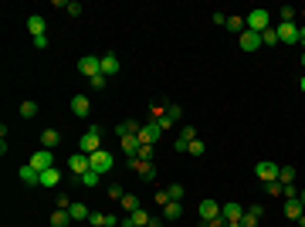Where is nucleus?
<instances>
[{"instance_id":"nucleus-4","label":"nucleus","mask_w":305,"mask_h":227,"mask_svg":"<svg viewBox=\"0 0 305 227\" xmlns=\"http://www.w3.org/2000/svg\"><path fill=\"white\" fill-rule=\"evenodd\" d=\"M88 163H92V170H95V173H109L115 166V159H112V152H109V150L92 152V156H88Z\"/></svg>"},{"instance_id":"nucleus-26","label":"nucleus","mask_w":305,"mask_h":227,"mask_svg":"<svg viewBox=\"0 0 305 227\" xmlns=\"http://www.w3.org/2000/svg\"><path fill=\"white\" fill-rule=\"evenodd\" d=\"M68 214H72V221H88V214H92V210L85 207V204H75V200H72V207H68Z\"/></svg>"},{"instance_id":"nucleus-45","label":"nucleus","mask_w":305,"mask_h":227,"mask_svg":"<svg viewBox=\"0 0 305 227\" xmlns=\"http://www.w3.org/2000/svg\"><path fill=\"white\" fill-rule=\"evenodd\" d=\"M204 227H228V221H224V217H214V221H207Z\"/></svg>"},{"instance_id":"nucleus-12","label":"nucleus","mask_w":305,"mask_h":227,"mask_svg":"<svg viewBox=\"0 0 305 227\" xmlns=\"http://www.w3.org/2000/svg\"><path fill=\"white\" fill-rule=\"evenodd\" d=\"M27 31H31V38H44L48 34V20L41 17V14H31L27 17Z\"/></svg>"},{"instance_id":"nucleus-49","label":"nucleus","mask_w":305,"mask_h":227,"mask_svg":"<svg viewBox=\"0 0 305 227\" xmlns=\"http://www.w3.org/2000/svg\"><path fill=\"white\" fill-rule=\"evenodd\" d=\"M228 227H241V221H228Z\"/></svg>"},{"instance_id":"nucleus-34","label":"nucleus","mask_w":305,"mask_h":227,"mask_svg":"<svg viewBox=\"0 0 305 227\" xmlns=\"http://www.w3.org/2000/svg\"><path fill=\"white\" fill-rule=\"evenodd\" d=\"M183 193H187L183 183H170V190H166V197H170V200H183Z\"/></svg>"},{"instance_id":"nucleus-38","label":"nucleus","mask_w":305,"mask_h":227,"mask_svg":"<svg viewBox=\"0 0 305 227\" xmlns=\"http://www.w3.org/2000/svg\"><path fill=\"white\" fill-rule=\"evenodd\" d=\"M180 139H183V143H193V139H197V129H193V126H183V129H180Z\"/></svg>"},{"instance_id":"nucleus-2","label":"nucleus","mask_w":305,"mask_h":227,"mask_svg":"<svg viewBox=\"0 0 305 227\" xmlns=\"http://www.w3.org/2000/svg\"><path fill=\"white\" fill-rule=\"evenodd\" d=\"M163 139V126L156 122V119H150V122H143L139 126V143H146V146H156Z\"/></svg>"},{"instance_id":"nucleus-50","label":"nucleus","mask_w":305,"mask_h":227,"mask_svg":"<svg viewBox=\"0 0 305 227\" xmlns=\"http://www.w3.org/2000/svg\"><path fill=\"white\" fill-rule=\"evenodd\" d=\"M299 88H302V92H305V75H302V78H299Z\"/></svg>"},{"instance_id":"nucleus-23","label":"nucleus","mask_w":305,"mask_h":227,"mask_svg":"<svg viewBox=\"0 0 305 227\" xmlns=\"http://www.w3.org/2000/svg\"><path fill=\"white\" fill-rule=\"evenodd\" d=\"M302 214H305V207H302L299 197H295V200H285V217H288V221H299Z\"/></svg>"},{"instance_id":"nucleus-44","label":"nucleus","mask_w":305,"mask_h":227,"mask_svg":"<svg viewBox=\"0 0 305 227\" xmlns=\"http://www.w3.org/2000/svg\"><path fill=\"white\" fill-rule=\"evenodd\" d=\"M152 156V146H146V143H143V146H139V159H150Z\"/></svg>"},{"instance_id":"nucleus-5","label":"nucleus","mask_w":305,"mask_h":227,"mask_svg":"<svg viewBox=\"0 0 305 227\" xmlns=\"http://www.w3.org/2000/svg\"><path fill=\"white\" fill-rule=\"evenodd\" d=\"M78 72H81L85 78H95V75H102V58H95V55L78 58Z\"/></svg>"},{"instance_id":"nucleus-39","label":"nucleus","mask_w":305,"mask_h":227,"mask_svg":"<svg viewBox=\"0 0 305 227\" xmlns=\"http://www.w3.org/2000/svg\"><path fill=\"white\" fill-rule=\"evenodd\" d=\"M282 197H288V200H295V197H299V190H295V183H282Z\"/></svg>"},{"instance_id":"nucleus-48","label":"nucleus","mask_w":305,"mask_h":227,"mask_svg":"<svg viewBox=\"0 0 305 227\" xmlns=\"http://www.w3.org/2000/svg\"><path fill=\"white\" fill-rule=\"evenodd\" d=\"M299 41H302V48H305V24L299 27Z\"/></svg>"},{"instance_id":"nucleus-51","label":"nucleus","mask_w":305,"mask_h":227,"mask_svg":"<svg viewBox=\"0 0 305 227\" xmlns=\"http://www.w3.org/2000/svg\"><path fill=\"white\" fill-rule=\"evenodd\" d=\"M119 227H136V224H129V217H126V221H122V224H119Z\"/></svg>"},{"instance_id":"nucleus-9","label":"nucleus","mask_w":305,"mask_h":227,"mask_svg":"<svg viewBox=\"0 0 305 227\" xmlns=\"http://www.w3.org/2000/svg\"><path fill=\"white\" fill-rule=\"evenodd\" d=\"M275 31H278V41H282V44H295V41H299V24H282V20H278Z\"/></svg>"},{"instance_id":"nucleus-19","label":"nucleus","mask_w":305,"mask_h":227,"mask_svg":"<svg viewBox=\"0 0 305 227\" xmlns=\"http://www.w3.org/2000/svg\"><path fill=\"white\" fill-rule=\"evenodd\" d=\"M176 119H180V105H170V109H163V115H159L156 122H159L163 129H170V126L176 122Z\"/></svg>"},{"instance_id":"nucleus-28","label":"nucleus","mask_w":305,"mask_h":227,"mask_svg":"<svg viewBox=\"0 0 305 227\" xmlns=\"http://www.w3.org/2000/svg\"><path fill=\"white\" fill-rule=\"evenodd\" d=\"M98 180H102V173H95V170H88V173H81V176H78V183H81V187H98Z\"/></svg>"},{"instance_id":"nucleus-30","label":"nucleus","mask_w":305,"mask_h":227,"mask_svg":"<svg viewBox=\"0 0 305 227\" xmlns=\"http://www.w3.org/2000/svg\"><path fill=\"white\" fill-rule=\"evenodd\" d=\"M20 115H24V119H34V115H38V102H20Z\"/></svg>"},{"instance_id":"nucleus-53","label":"nucleus","mask_w":305,"mask_h":227,"mask_svg":"<svg viewBox=\"0 0 305 227\" xmlns=\"http://www.w3.org/2000/svg\"><path fill=\"white\" fill-rule=\"evenodd\" d=\"M299 227H305V214H302V217H299Z\"/></svg>"},{"instance_id":"nucleus-41","label":"nucleus","mask_w":305,"mask_h":227,"mask_svg":"<svg viewBox=\"0 0 305 227\" xmlns=\"http://www.w3.org/2000/svg\"><path fill=\"white\" fill-rule=\"evenodd\" d=\"M265 190L271 197H282V180H275V183H265Z\"/></svg>"},{"instance_id":"nucleus-3","label":"nucleus","mask_w":305,"mask_h":227,"mask_svg":"<svg viewBox=\"0 0 305 227\" xmlns=\"http://www.w3.org/2000/svg\"><path fill=\"white\" fill-rule=\"evenodd\" d=\"M244 20H248V31H254V34H261V31L271 27V14L268 10H251Z\"/></svg>"},{"instance_id":"nucleus-25","label":"nucleus","mask_w":305,"mask_h":227,"mask_svg":"<svg viewBox=\"0 0 305 227\" xmlns=\"http://www.w3.org/2000/svg\"><path fill=\"white\" fill-rule=\"evenodd\" d=\"M224 27H228L230 34H237V38H241V34L248 31V20H244V17H228V24H224Z\"/></svg>"},{"instance_id":"nucleus-22","label":"nucleus","mask_w":305,"mask_h":227,"mask_svg":"<svg viewBox=\"0 0 305 227\" xmlns=\"http://www.w3.org/2000/svg\"><path fill=\"white\" fill-rule=\"evenodd\" d=\"M180 214H183V204H180V200H170V204H163V214H159V217H163V221H176Z\"/></svg>"},{"instance_id":"nucleus-43","label":"nucleus","mask_w":305,"mask_h":227,"mask_svg":"<svg viewBox=\"0 0 305 227\" xmlns=\"http://www.w3.org/2000/svg\"><path fill=\"white\" fill-rule=\"evenodd\" d=\"M65 10H68L72 17H78V14H81V3H75V0H72V3H65Z\"/></svg>"},{"instance_id":"nucleus-46","label":"nucleus","mask_w":305,"mask_h":227,"mask_svg":"<svg viewBox=\"0 0 305 227\" xmlns=\"http://www.w3.org/2000/svg\"><path fill=\"white\" fill-rule=\"evenodd\" d=\"M122 221H115V214H105V227H119Z\"/></svg>"},{"instance_id":"nucleus-52","label":"nucleus","mask_w":305,"mask_h":227,"mask_svg":"<svg viewBox=\"0 0 305 227\" xmlns=\"http://www.w3.org/2000/svg\"><path fill=\"white\" fill-rule=\"evenodd\" d=\"M299 200H302V207H305V190H302V193H299Z\"/></svg>"},{"instance_id":"nucleus-47","label":"nucleus","mask_w":305,"mask_h":227,"mask_svg":"<svg viewBox=\"0 0 305 227\" xmlns=\"http://www.w3.org/2000/svg\"><path fill=\"white\" fill-rule=\"evenodd\" d=\"M146 227H166V221H163V217H150V224Z\"/></svg>"},{"instance_id":"nucleus-31","label":"nucleus","mask_w":305,"mask_h":227,"mask_svg":"<svg viewBox=\"0 0 305 227\" xmlns=\"http://www.w3.org/2000/svg\"><path fill=\"white\" fill-rule=\"evenodd\" d=\"M119 204H122V207H126L129 214H133V210H139V197H133V193H126V197H122Z\"/></svg>"},{"instance_id":"nucleus-32","label":"nucleus","mask_w":305,"mask_h":227,"mask_svg":"<svg viewBox=\"0 0 305 227\" xmlns=\"http://www.w3.org/2000/svg\"><path fill=\"white\" fill-rule=\"evenodd\" d=\"M295 14H299L295 7H282V10H278V17H282V24H295Z\"/></svg>"},{"instance_id":"nucleus-6","label":"nucleus","mask_w":305,"mask_h":227,"mask_svg":"<svg viewBox=\"0 0 305 227\" xmlns=\"http://www.w3.org/2000/svg\"><path fill=\"white\" fill-rule=\"evenodd\" d=\"M31 166H34L38 173L51 170V166H55V150H34V156H31Z\"/></svg>"},{"instance_id":"nucleus-40","label":"nucleus","mask_w":305,"mask_h":227,"mask_svg":"<svg viewBox=\"0 0 305 227\" xmlns=\"http://www.w3.org/2000/svg\"><path fill=\"white\" fill-rule=\"evenodd\" d=\"M122 197H126V190L119 187V183H112V187H109V200H122Z\"/></svg>"},{"instance_id":"nucleus-1","label":"nucleus","mask_w":305,"mask_h":227,"mask_svg":"<svg viewBox=\"0 0 305 227\" xmlns=\"http://www.w3.org/2000/svg\"><path fill=\"white\" fill-rule=\"evenodd\" d=\"M102 150V126L98 122H92L88 126V133L78 139V152H85V156H92V152Z\"/></svg>"},{"instance_id":"nucleus-35","label":"nucleus","mask_w":305,"mask_h":227,"mask_svg":"<svg viewBox=\"0 0 305 227\" xmlns=\"http://www.w3.org/2000/svg\"><path fill=\"white\" fill-rule=\"evenodd\" d=\"M88 224L92 227H105V214H102V210H92V214H88Z\"/></svg>"},{"instance_id":"nucleus-54","label":"nucleus","mask_w":305,"mask_h":227,"mask_svg":"<svg viewBox=\"0 0 305 227\" xmlns=\"http://www.w3.org/2000/svg\"><path fill=\"white\" fill-rule=\"evenodd\" d=\"M302 65H305V51H302Z\"/></svg>"},{"instance_id":"nucleus-24","label":"nucleus","mask_w":305,"mask_h":227,"mask_svg":"<svg viewBox=\"0 0 305 227\" xmlns=\"http://www.w3.org/2000/svg\"><path fill=\"white\" fill-rule=\"evenodd\" d=\"M58 180H61V170H58V166H51V170L41 173V183H38V187H58Z\"/></svg>"},{"instance_id":"nucleus-7","label":"nucleus","mask_w":305,"mask_h":227,"mask_svg":"<svg viewBox=\"0 0 305 227\" xmlns=\"http://www.w3.org/2000/svg\"><path fill=\"white\" fill-rule=\"evenodd\" d=\"M129 163H133V170H136V176H139V180H146V183H152V180H156V166H152L150 159H139V156H136V159H129Z\"/></svg>"},{"instance_id":"nucleus-16","label":"nucleus","mask_w":305,"mask_h":227,"mask_svg":"<svg viewBox=\"0 0 305 227\" xmlns=\"http://www.w3.org/2000/svg\"><path fill=\"white\" fill-rule=\"evenodd\" d=\"M17 176H20V183H27V187H34V183H41V173L31 166V163H24L17 170Z\"/></svg>"},{"instance_id":"nucleus-13","label":"nucleus","mask_w":305,"mask_h":227,"mask_svg":"<svg viewBox=\"0 0 305 227\" xmlns=\"http://www.w3.org/2000/svg\"><path fill=\"white\" fill-rule=\"evenodd\" d=\"M237 44H241V51H258V48H261V34H254V31H244V34H241V38H237Z\"/></svg>"},{"instance_id":"nucleus-17","label":"nucleus","mask_w":305,"mask_h":227,"mask_svg":"<svg viewBox=\"0 0 305 227\" xmlns=\"http://www.w3.org/2000/svg\"><path fill=\"white\" fill-rule=\"evenodd\" d=\"M200 217H204V224L214 221V217H221V204L217 200H200Z\"/></svg>"},{"instance_id":"nucleus-10","label":"nucleus","mask_w":305,"mask_h":227,"mask_svg":"<svg viewBox=\"0 0 305 227\" xmlns=\"http://www.w3.org/2000/svg\"><path fill=\"white\" fill-rule=\"evenodd\" d=\"M68 170L81 176V173L92 170V163H88V156H85V152H72V156H68Z\"/></svg>"},{"instance_id":"nucleus-29","label":"nucleus","mask_w":305,"mask_h":227,"mask_svg":"<svg viewBox=\"0 0 305 227\" xmlns=\"http://www.w3.org/2000/svg\"><path fill=\"white\" fill-rule=\"evenodd\" d=\"M129 224H136V227H146V224H150V214H146L143 207H139V210H133V214H129Z\"/></svg>"},{"instance_id":"nucleus-36","label":"nucleus","mask_w":305,"mask_h":227,"mask_svg":"<svg viewBox=\"0 0 305 227\" xmlns=\"http://www.w3.org/2000/svg\"><path fill=\"white\" fill-rule=\"evenodd\" d=\"M278 180H282V183H292V180H295V166H282V170H278Z\"/></svg>"},{"instance_id":"nucleus-20","label":"nucleus","mask_w":305,"mask_h":227,"mask_svg":"<svg viewBox=\"0 0 305 227\" xmlns=\"http://www.w3.org/2000/svg\"><path fill=\"white\" fill-rule=\"evenodd\" d=\"M139 126H143V122H136V119H126V122H119V126H115V133L122 136V139H126V136H139Z\"/></svg>"},{"instance_id":"nucleus-11","label":"nucleus","mask_w":305,"mask_h":227,"mask_svg":"<svg viewBox=\"0 0 305 227\" xmlns=\"http://www.w3.org/2000/svg\"><path fill=\"white\" fill-rule=\"evenodd\" d=\"M68 105H72V112H75L78 119H85V115L92 112V102H88V95H72V102H68Z\"/></svg>"},{"instance_id":"nucleus-21","label":"nucleus","mask_w":305,"mask_h":227,"mask_svg":"<svg viewBox=\"0 0 305 227\" xmlns=\"http://www.w3.org/2000/svg\"><path fill=\"white\" fill-rule=\"evenodd\" d=\"M102 75H105V78L119 75V58H115V55H102Z\"/></svg>"},{"instance_id":"nucleus-8","label":"nucleus","mask_w":305,"mask_h":227,"mask_svg":"<svg viewBox=\"0 0 305 227\" xmlns=\"http://www.w3.org/2000/svg\"><path fill=\"white\" fill-rule=\"evenodd\" d=\"M254 176H258L261 183H275V180H278V166H275V163H268V159H261V163L254 166Z\"/></svg>"},{"instance_id":"nucleus-37","label":"nucleus","mask_w":305,"mask_h":227,"mask_svg":"<svg viewBox=\"0 0 305 227\" xmlns=\"http://www.w3.org/2000/svg\"><path fill=\"white\" fill-rule=\"evenodd\" d=\"M204 150H207V146H204L200 139H193L190 146H187V152H190V156H204Z\"/></svg>"},{"instance_id":"nucleus-14","label":"nucleus","mask_w":305,"mask_h":227,"mask_svg":"<svg viewBox=\"0 0 305 227\" xmlns=\"http://www.w3.org/2000/svg\"><path fill=\"white\" fill-rule=\"evenodd\" d=\"M221 217H224V221H241V217H244V207H241L237 200H228V204L221 207Z\"/></svg>"},{"instance_id":"nucleus-33","label":"nucleus","mask_w":305,"mask_h":227,"mask_svg":"<svg viewBox=\"0 0 305 227\" xmlns=\"http://www.w3.org/2000/svg\"><path fill=\"white\" fill-rule=\"evenodd\" d=\"M261 44H278V31H275V24H271L268 31H261Z\"/></svg>"},{"instance_id":"nucleus-42","label":"nucleus","mask_w":305,"mask_h":227,"mask_svg":"<svg viewBox=\"0 0 305 227\" xmlns=\"http://www.w3.org/2000/svg\"><path fill=\"white\" fill-rule=\"evenodd\" d=\"M88 81H92V88H105V85H109L105 75H95V78H88Z\"/></svg>"},{"instance_id":"nucleus-18","label":"nucleus","mask_w":305,"mask_h":227,"mask_svg":"<svg viewBox=\"0 0 305 227\" xmlns=\"http://www.w3.org/2000/svg\"><path fill=\"white\" fill-rule=\"evenodd\" d=\"M58 143H61V133H58V129H44V133H41V150H58Z\"/></svg>"},{"instance_id":"nucleus-27","label":"nucleus","mask_w":305,"mask_h":227,"mask_svg":"<svg viewBox=\"0 0 305 227\" xmlns=\"http://www.w3.org/2000/svg\"><path fill=\"white\" fill-rule=\"evenodd\" d=\"M72 224V214H68V210H61L58 207L55 214H51V227H68Z\"/></svg>"},{"instance_id":"nucleus-15","label":"nucleus","mask_w":305,"mask_h":227,"mask_svg":"<svg viewBox=\"0 0 305 227\" xmlns=\"http://www.w3.org/2000/svg\"><path fill=\"white\" fill-rule=\"evenodd\" d=\"M265 217V207L261 204H254L251 210H244V217H241V227H258V221Z\"/></svg>"}]
</instances>
